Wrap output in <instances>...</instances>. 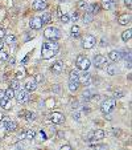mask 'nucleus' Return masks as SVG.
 <instances>
[{
    "mask_svg": "<svg viewBox=\"0 0 132 150\" xmlns=\"http://www.w3.org/2000/svg\"><path fill=\"white\" fill-rule=\"evenodd\" d=\"M124 3H125V5H127L128 8H131V5H132V4H131V0H124Z\"/></svg>",
    "mask_w": 132,
    "mask_h": 150,
    "instance_id": "37998d69",
    "label": "nucleus"
},
{
    "mask_svg": "<svg viewBox=\"0 0 132 150\" xmlns=\"http://www.w3.org/2000/svg\"><path fill=\"white\" fill-rule=\"evenodd\" d=\"M46 0H34L33 4H32V8H33L34 11H42V9H45L46 8Z\"/></svg>",
    "mask_w": 132,
    "mask_h": 150,
    "instance_id": "f8f14e48",
    "label": "nucleus"
},
{
    "mask_svg": "<svg viewBox=\"0 0 132 150\" xmlns=\"http://www.w3.org/2000/svg\"><path fill=\"white\" fill-rule=\"evenodd\" d=\"M87 5H89V4H86V3H83V1H81V3H79V8H82V9H85V11H86V8H87Z\"/></svg>",
    "mask_w": 132,
    "mask_h": 150,
    "instance_id": "ea45409f",
    "label": "nucleus"
},
{
    "mask_svg": "<svg viewBox=\"0 0 132 150\" xmlns=\"http://www.w3.org/2000/svg\"><path fill=\"white\" fill-rule=\"evenodd\" d=\"M102 4L106 9H114L115 8V1L114 0H103Z\"/></svg>",
    "mask_w": 132,
    "mask_h": 150,
    "instance_id": "412c9836",
    "label": "nucleus"
},
{
    "mask_svg": "<svg viewBox=\"0 0 132 150\" xmlns=\"http://www.w3.org/2000/svg\"><path fill=\"white\" fill-rule=\"evenodd\" d=\"M131 37H132V29H131V28H128L127 31H124L123 33H121V38H123V41H128Z\"/></svg>",
    "mask_w": 132,
    "mask_h": 150,
    "instance_id": "4be33fe9",
    "label": "nucleus"
},
{
    "mask_svg": "<svg viewBox=\"0 0 132 150\" xmlns=\"http://www.w3.org/2000/svg\"><path fill=\"white\" fill-rule=\"evenodd\" d=\"M5 41L11 45V44H15L16 42V37L13 35H8V36H5Z\"/></svg>",
    "mask_w": 132,
    "mask_h": 150,
    "instance_id": "7c9ffc66",
    "label": "nucleus"
},
{
    "mask_svg": "<svg viewBox=\"0 0 132 150\" xmlns=\"http://www.w3.org/2000/svg\"><path fill=\"white\" fill-rule=\"evenodd\" d=\"M3 97H4V90H1V89H0V100H1Z\"/></svg>",
    "mask_w": 132,
    "mask_h": 150,
    "instance_id": "de8ad7c7",
    "label": "nucleus"
},
{
    "mask_svg": "<svg viewBox=\"0 0 132 150\" xmlns=\"http://www.w3.org/2000/svg\"><path fill=\"white\" fill-rule=\"evenodd\" d=\"M93 62H94V65L97 66V68H103V66L108 65V62H107L106 57L102 56V54H97V56L94 57V60H93Z\"/></svg>",
    "mask_w": 132,
    "mask_h": 150,
    "instance_id": "0eeeda50",
    "label": "nucleus"
},
{
    "mask_svg": "<svg viewBox=\"0 0 132 150\" xmlns=\"http://www.w3.org/2000/svg\"><path fill=\"white\" fill-rule=\"evenodd\" d=\"M99 9V5L98 4H89L86 8V12L87 13H91V15H94V13H97Z\"/></svg>",
    "mask_w": 132,
    "mask_h": 150,
    "instance_id": "aec40b11",
    "label": "nucleus"
},
{
    "mask_svg": "<svg viewBox=\"0 0 132 150\" xmlns=\"http://www.w3.org/2000/svg\"><path fill=\"white\" fill-rule=\"evenodd\" d=\"M25 89L24 90H26V92L29 93V92H33V90H36V88H37V82L33 80V78H29V80L25 82Z\"/></svg>",
    "mask_w": 132,
    "mask_h": 150,
    "instance_id": "4468645a",
    "label": "nucleus"
},
{
    "mask_svg": "<svg viewBox=\"0 0 132 150\" xmlns=\"http://www.w3.org/2000/svg\"><path fill=\"white\" fill-rule=\"evenodd\" d=\"M107 72H108L110 76H114V74L116 73V68L114 65H107Z\"/></svg>",
    "mask_w": 132,
    "mask_h": 150,
    "instance_id": "2f4dec72",
    "label": "nucleus"
},
{
    "mask_svg": "<svg viewBox=\"0 0 132 150\" xmlns=\"http://www.w3.org/2000/svg\"><path fill=\"white\" fill-rule=\"evenodd\" d=\"M60 150H73V149H72V146H70V145H64V146L61 147Z\"/></svg>",
    "mask_w": 132,
    "mask_h": 150,
    "instance_id": "a19ab883",
    "label": "nucleus"
},
{
    "mask_svg": "<svg viewBox=\"0 0 132 150\" xmlns=\"http://www.w3.org/2000/svg\"><path fill=\"white\" fill-rule=\"evenodd\" d=\"M78 85H79V82H73V81H69V90H70V92H76L77 89H78Z\"/></svg>",
    "mask_w": 132,
    "mask_h": 150,
    "instance_id": "cd10ccee",
    "label": "nucleus"
},
{
    "mask_svg": "<svg viewBox=\"0 0 132 150\" xmlns=\"http://www.w3.org/2000/svg\"><path fill=\"white\" fill-rule=\"evenodd\" d=\"M93 17H94V15H91V13H87V12H85V15H83V21L86 24H89L93 20Z\"/></svg>",
    "mask_w": 132,
    "mask_h": 150,
    "instance_id": "c756f323",
    "label": "nucleus"
},
{
    "mask_svg": "<svg viewBox=\"0 0 132 150\" xmlns=\"http://www.w3.org/2000/svg\"><path fill=\"white\" fill-rule=\"evenodd\" d=\"M50 121H52L53 123H62L65 121V115L62 114V113H58V112H53L52 114H50Z\"/></svg>",
    "mask_w": 132,
    "mask_h": 150,
    "instance_id": "9d476101",
    "label": "nucleus"
},
{
    "mask_svg": "<svg viewBox=\"0 0 132 150\" xmlns=\"http://www.w3.org/2000/svg\"><path fill=\"white\" fill-rule=\"evenodd\" d=\"M0 106H1L3 109H5V110H9V109L12 108L11 100H8L7 97H3V98L0 100Z\"/></svg>",
    "mask_w": 132,
    "mask_h": 150,
    "instance_id": "f3484780",
    "label": "nucleus"
},
{
    "mask_svg": "<svg viewBox=\"0 0 132 150\" xmlns=\"http://www.w3.org/2000/svg\"><path fill=\"white\" fill-rule=\"evenodd\" d=\"M4 37H5V32H4V29H0V40H3Z\"/></svg>",
    "mask_w": 132,
    "mask_h": 150,
    "instance_id": "79ce46f5",
    "label": "nucleus"
},
{
    "mask_svg": "<svg viewBox=\"0 0 132 150\" xmlns=\"http://www.w3.org/2000/svg\"><path fill=\"white\" fill-rule=\"evenodd\" d=\"M3 46H4V42H3V40H0V50L3 49Z\"/></svg>",
    "mask_w": 132,
    "mask_h": 150,
    "instance_id": "09e8293b",
    "label": "nucleus"
},
{
    "mask_svg": "<svg viewBox=\"0 0 132 150\" xmlns=\"http://www.w3.org/2000/svg\"><path fill=\"white\" fill-rule=\"evenodd\" d=\"M61 21L64 24H68L70 21V16L69 15H61Z\"/></svg>",
    "mask_w": 132,
    "mask_h": 150,
    "instance_id": "c9c22d12",
    "label": "nucleus"
},
{
    "mask_svg": "<svg viewBox=\"0 0 132 150\" xmlns=\"http://www.w3.org/2000/svg\"><path fill=\"white\" fill-rule=\"evenodd\" d=\"M4 97H7L8 100H12L13 97H15V90L12 88H8L5 92H4Z\"/></svg>",
    "mask_w": 132,
    "mask_h": 150,
    "instance_id": "393cba45",
    "label": "nucleus"
},
{
    "mask_svg": "<svg viewBox=\"0 0 132 150\" xmlns=\"http://www.w3.org/2000/svg\"><path fill=\"white\" fill-rule=\"evenodd\" d=\"M78 82L83 84L85 86H89V85H91V82H93V77H91V74H90V73L85 72L83 74H79V80H78Z\"/></svg>",
    "mask_w": 132,
    "mask_h": 150,
    "instance_id": "1a4fd4ad",
    "label": "nucleus"
},
{
    "mask_svg": "<svg viewBox=\"0 0 132 150\" xmlns=\"http://www.w3.org/2000/svg\"><path fill=\"white\" fill-rule=\"evenodd\" d=\"M79 80V73L78 70H72L70 73V77H69V81H73V82H78Z\"/></svg>",
    "mask_w": 132,
    "mask_h": 150,
    "instance_id": "5701e85b",
    "label": "nucleus"
},
{
    "mask_svg": "<svg viewBox=\"0 0 132 150\" xmlns=\"http://www.w3.org/2000/svg\"><path fill=\"white\" fill-rule=\"evenodd\" d=\"M70 32H72L73 37H79V36H81V28H79L78 25H74V27H72Z\"/></svg>",
    "mask_w": 132,
    "mask_h": 150,
    "instance_id": "b1692460",
    "label": "nucleus"
},
{
    "mask_svg": "<svg viewBox=\"0 0 132 150\" xmlns=\"http://www.w3.org/2000/svg\"><path fill=\"white\" fill-rule=\"evenodd\" d=\"M104 130H102V129H97V130H94L93 133H90V134L87 135V142H93V141H100V139L104 138Z\"/></svg>",
    "mask_w": 132,
    "mask_h": 150,
    "instance_id": "423d86ee",
    "label": "nucleus"
},
{
    "mask_svg": "<svg viewBox=\"0 0 132 150\" xmlns=\"http://www.w3.org/2000/svg\"><path fill=\"white\" fill-rule=\"evenodd\" d=\"M0 121H3V114L0 113Z\"/></svg>",
    "mask_w": 132,
    "mask_h": 150,
    "instance_id": "8fccbe9b",
    "label": "nucleus"
},
{
    "mask_svg": "<svg viewBox=\"0 0 132 150\" xmlns=\"http://www.w3.org/2000/svg\"><path fill=\"white\" fill-rule=\"evenodd\" d=\"M3 125H4V129L7 131H15L16 130L15 121H12V119H9V118H3Z\"/></svg>",
    "mask_w": 132,
    "mask_h": 150,
    "instance_id": "9b49d317",
    "label": "nucleus"
},
{
    "mask_svg": "<svg viewBox=\"0 0 132 150\" xmlns=\"http://www.w3.org/2000/svg\"><path fill=\"white\" fill-rule=\"evenodd\" d=\"M42 25H44V24H42V21H41V17H32L29 21V27L32 28V29H40Z\"/></svg>",
    "mask_w": 132,
    "mask_h": 150,
    "instance_id": "ddd939ff",
    "label": "nucleus"
},
{
    "mask_svg": "<svg viewBox=\"0 0 132 150\" xmlns=\"http://www.w3.org/2000/svg\"><path fill=\"white\" fill-rule=\"evenodd\" d=\"M15 97L20 104H25V102L29 101V93L26 92V90H19V92L16 93Z\"/></svg>",
    "mask_w": 132,
    "mask_h": 150,
    "instance_id": "6e6552de",
    "label": "nucleus"
},
{
    "mask_svg": "<svg viewBox=\"0 0 132 150\" xmlns=\"http://www.w3.org/2000/svg\"><path fill=\"white\" fill-rule=\"evenodd\" d=\"M97 44V38L93 35H85L82 37V46L85 49H91Z\"/></svg>",
    "mask_w": 132,
    "mask_h": 150,
    "instance_id": "39448f33",
    "label": "nucleus"
},
{
    "mask_svg": "<svg viewBox=\"0 0 132 150\" xmlns=\"http://www.w3.org/2000/svg\"><path fill=\"white\" fill-rule=\"evenodd\" d=\"M76 65L79 70H83V72H87V69L90 68L91 62L90 60L86 57V56H83V54H79L78 57H77V61H76Z\"/></svg>",
    "mask_w": 132,
    "mask_h": 150,
    "instance_id": "7ed1b4c3",
    "label": "nucleus"
},
{
    "mask_svg": "<svg viewBox=\"0 0 132 150\" xmlns=\"http://www.w3.org/2000/svg\"><path fill=\"white\" fill-rule=\"evenodd\" d=\"M33 80L36 81V82H42V81H44V76H42V74H36V77H34Z\"/></svg>",
    "mask_w": 132,
    "mask_h": 150,
    "instance_id": "4c0bfd02",
    "label": "nucleus"
},
{
    "mask_svg": "<svg viewBox=\"0 0 132 150\" xmlns=\"http://www.w3.org/2000/svg\"><path fill=\"white\" fill-rule=\"evenodd\" d=\"M108 58L114 62L119 61V60L121 58V52L120 50H111V52L108 53Z\"/></svg>",
    "mask_w": 132,
    "mask_h": 150,
    "instance_id": "2eb2a0df",
    "label": "nucleus"
},
{
    "mask_svg": "<svg viewBox=\"0 0 132 150\" xmlns=\"http://www.w3.org/2000/svg\"><path fill=\"white\" fill-rule=\"evenodd\" d=\"M121 58H124L125 61H131V52H124V53H121Z\"/></svg>",
    "mask_w": 132,
    "mask_h": 150,
    "instance_id": "f704fd0d",
    "label": "nucleus"
},
{
    "mask_svg": "<svg viewBox=\"0 0 132 150\" xmlns=\"http://www.w3.org/2000/svg\"><path fill=\"white\" fill-rule=\"evenodd\" d=\"M34 137H36V131H34L33 129H28V130L25 131V138L26 139H34Z\"/></svg>",
    "mask_w": 132,
    "mask_h": 150,
    "instance_id": "a878e982",
    "label": "nucleus"
},
{
    "mask_svg": "<svg viewBox=\"0 0 132 150\" xmlns=\"http://www.w3.org/2000/svg\"><path fill=\"white\" fill-rule=\"evenodd\" d=\"M44 37L50 40V41H57V40L61 37V32H60V29L56 27H49L44 31Z\"/></svg>",
    "mask_w": 132,
    "mask_h": 150,
    "instance_id": "f03ea898",
    "label": "nucleus"
},
{
    "mask_svg": "<svg viewBox=\"0 0 132 150\" xmlns=\"http://www.w3.org/2000/svg\"><path fill=\"white\" fill-rule=\"evenodd\" d=\"M23 138H25V131L21 133V134H19V139H23Z\"/></svg>",
    "mask_w": 132,
    "mask_h": 150,
    "instance_id": "a18cd8bd",
    "label": "nucleus"
},
{
    "mask_svg": "<svg viewBox=\"0 0 132 150\" xmlns=\"http://www.w3.org/2000/svg\"><path fill=\"white\" fill-rule=\"evenodd\" d=\"M50 19H52V15H50L49 12H45V13L42 15V17H41L42 24H48V23H50Z\"/></svg>",
    "mask_w": 132,
    "mask_h": 150,
    "instance_id": "bb28decb",
    "label": "nucleus"
},
{
    "mask_svg": "<svg viewBox=\"0 0 132 150\" xmlns=\"http://www.w3.org/2000/svg\"><path fill=\"white\" fill-rule=\"evenodd\" d=\"M9 88H12L13 90H16V89H19L20 88V82L17 80H12L11 81V86Z\"/></svg>",
    "mask_w": 132,
    "mask_h": 150,
    "instance_id": "473e14b6",
    "label": "nucleus"
},
{
    "mask_svg": "<svg viewBox=\"0 0 132 150\" xmlns=\"http://www.w3.org/2000/svg\"><path fill=\"white\" fill-rule=\"evenodd\" d=\"M70 17H72V19H73V20H74V21H76V20H77V19H78V15H77V13H73V15H72V16H70Z\"/></svg>",
    "mask_w": 132,
    "mask_h": 150,
    "instance_id": "c03bdc74",
    "label": "nucleus"
},
{
    "mask_svg": "<svg viewBox=\"0 0 132 150\" xmlns=\"http://www.w3.org/2000/svg\"><path fill=\"white\" fill-rule=\"evenodd\" d=\"M93 97H97V96H95V93L93 92V90H90V89L85 90V92H83V94H82L83 101H90Z\"/></svg>",
    "mask_w": 132,
    "mask_h": 150,
    "instance_id": "6ab92c4d",
    "label": "nucleus"
},
{
    "mask_svg": "<svg viewBox=\"0 0 132 150\" xmlns=\"http://www.w3.org/2000/svg\"><path fill=\"white\" fill-rule=\"evenodd\" d=\"M50 69H52L53 73H57V74L61 73V72L64 70V62H62V61H56L52 65V68H50Z\"/></svg>",
    "mask_w": 132,
    "mask_h": 150,
    "instance_id": "dca6fc26",
    "label": "nucleus"
},
{
    "mask_svg": "<svg viewBox=\"0 0 132 150\" xmlns=\"http://www.w3.org/2000/svg\"><path fill=\"white\" fill-rule=\"evenodd\" d=\"M20 115H25V118L28 121H33L34 119V114L30 112H23V113H20Z\"/></svg>",
    "mask_w": 132,
    "mask_h": 150,
    "instance_id": "c85d7f7f",
    "label": "nucleus"
},
{
    "mask_svg": "<svg viewBox=\"0 0 132 150\" xmlns=\"http://www.w3.org/2000/svg\"><path fill=\"white\" fill-rule=\"evenodd\" d=\"M0 60H3V61H7L8 60V53L3 49L0 50Z\"/></svg>",
    "mask_w": 132,
    "mask_h": 150,
    "instance_id": "72a5a7b5",
    "label": "nucleus"
},
{
    "mask_svg": "<svg viewBox=\"0 0 132 150\" xmlns=\"http://www.w3.org/2000/svg\"><path fill=\"white\" fill-rule=\"evenodd\" d=\"M60 50V45L57 41H46L42 44L41 48V57L44 60H48V58H52L53 56H56Z\"/></svg>",
    "mask_w": 132,
    "mask_h": 150,
    "instance_id": "f257e3e1",
    "label": "nucleus"
},
{
    "mask_svg": "<svg viewBox=\"0 0 132 150\" xmlns=\"http://www.w3.org/2000/svg\"><path fill=\"white\" fill-rule=\"evenodd\" d=\"M73 118L76 119V121H79V119H81V113L74 112V113H73Z\"/></svg>",
    "mask_w": 132,
    "mask_h": 150,
    "instance_id": "58836bf2",
    "label": "nucleus"
},
{
    "mask_svg": "<svg viewBox=\"0 0 132 150\" xmlns=\"http://www.w3.org/2000/svg\"><path fill=\"white\" fill-rule=\"evenodd\" d=\"M17 150H23V149H17Z\"/></svg>",
    "mask_w": 132,
    "mask_h": 150,
    "instance_id": "3c124183",
    "label": "nucleus"
},
{
    "mask_svg": "<svg viewBox=\"0 0 132 150\" xmlns=\"http://www.w3.org/2000/svg\"><path fill=\"white\" fill-rule=\"evenodd\" d=\"M115 100L114 98H106L104 101H102V104H100V110H102V113H104V114H108V113H111L114 110V108H115Z\"/></svg>",
    "mask_w": 132,
    "mask_h": 150,
    "instance_id": "20e7f679",
    "label": "nucleus"
},
{
    "mask_svg": "<svg viewBox=\"0 0 132 150\" xmlns=\"http://www.w3.org/2000/svg\"><path fill=\"white\" fill-rule=\"evenodd\" d=\"M119 24L120 25H127L128 23H131V15H127V13H124V15H121L120 17H119Z\"/></svg>",
    "mask_w": 132,
    "mask_h": 150,
    "instance_id": "a211bd4d",
    "label": "nucleus"
},
{
    "mask_svg": "<svg viewBox=\"0 0 132 150\" xmlns=\"http://www.w3.org/2000/svg\"><path fill=\"white\" fill-rule=\"evenodd\" d=\"M123 94H124V93L121 92V90H116V92L114 93V100H116V98H120V97H123Z\"/></svg>",
    "mask_w": 132,
    "mask_h": 150,
    "instance_id": "e433bc0d",
    "label": "nucleus"
},
{
    "mask_svg": "<svg viewBox=\"0 0 132 150\" xmlns=\"http://www.w3.org/2000/svg\"><path fill=\"white\" fill-rule=\"evenodd\" d=\"M114 134H120V130H116V127H114Z\"/></svg>",
    "mask_w": 132,
    "mask_h": 150,
    "instance_id": "49530a36",
    "label": "nucleus"
}]
</instances>
